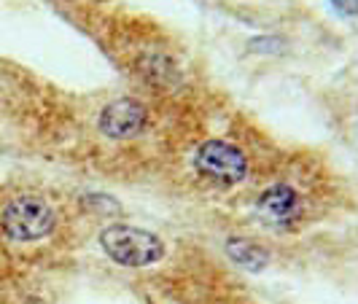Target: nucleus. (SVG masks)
I'll list each match as a JSON object with an SVG mask.
<instances>
[{"instance_id":"obj_1","label":"nucleus","mask_w":358,"mask_h":304,"mask_svg":"<svg viewBox=\"0 0 358 304\" xmlns=\"http://www.w3.org/2000/svg\"><path fill=\"white\" fill-rule=\"evenodd\" d=\"M57 226V210L38 194H19L0 210V229L14 243H36Z\"/></svg>"},{"instance_id":"obj_5","label":"nucleus","mask_w":358,"mask_h":304,"mask_svg":"<svg viewBox=\"0 0 358 304\" xmlns=\"http://www.w3.org/2000/svg\"><path fill=\"white\" fill-rule=\"evenodd\" d=\"M259 213L267 218L269 224L288 226L302 215V199L299 194L286 186V183H275L259 197Z\"/></svg>"},{"instance_id":"obj_3","label":"nucleus","mask_w":358,"mask_h":304,"mask_svg":"<svg viewBox=\"0 0 358 304\" xmlns=\"http://www.w3.org/2000/svg\"><path fill=\"white\" fill-rule=\"evenodd\" d=\"M194 167L202 178L221 183V186H234L245 178L248 159L237 145L224 143V140H208L199 145Z\"/></svg>"},{"instance_id":"obj_7","label":"nucleus","mask_w":358,"mask_h":304,"mask_svg":"<svg viewBox=\"0 0 358 304\" xmlns=\"http://www.w3.org/2000/svg\"><path fill=\"white\" fill-rule=\"evenodd\" d=\"M331 3L345 17H358V0H331Z\"/></svg>"},{"instance_id":"obj_4","label":"nucleus","mask_w":358,"mask_h":304,"mask_svg":"<svg viewBox=\"0 0 358 304\" xmlns=\"http://www.w3.org/2000/svg\"><path fill=\"white\" fill-rule=\"evenodd\" d=\"M145 122H148V110L143 103L124 97V100H113L103 108L97 126L110 140H129L143 132Z\"/></svg>"},{"instance_id":"obj_6","label":"nucleus","mask_w":358,"mask_h":304,"mask_svg":"<svg viewBox=\"0 0 358 304\" xmlns=\"http://www.w3.org/2000/svg\"><path fill=\"white\" fill-rule=\"evenodd\" d=\"M227 253L240 267L251 269V272H259V269H264L269 264V253L262 245H256L251 240H243V237H232L227 243Z\"/></svg>"},{"instance_id":"obj_2","label":"nucleus","mask_w":358,"mask_h":304,"mask_svg":"<svg viewBox=\"0 0 358 304\" xmlns=\"http://www.w3.org/2000/svg\"><path fill=\"white\" fill-rule=\"evenodd\" d=\"M100 248L106 251L110 261L129 269L151 267L164 259V243L157 234L138 229V226H124V224H113V226L103 229Z\"/></svg>"}]
</instances>
